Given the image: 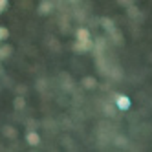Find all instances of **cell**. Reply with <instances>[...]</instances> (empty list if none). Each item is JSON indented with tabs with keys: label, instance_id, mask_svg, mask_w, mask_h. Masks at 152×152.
Instances as JSON below:
<instances>
[{
	"label": "cell",
	"instance_id": "cell-1",
	"mask_svg": "<svg viewBox=\"0 0 152 152\" xmlns=\"http://www.w3.org/2000/svg\"><path fill=\"white\" fill-rule=\"evenodd\" d=\"M92 48H94L92 40H75V44H73V51H79V53H86Z\"/></svg>",
	"mask_w": 152,
	"mask_h": 152
},
{
	"label": "cell",
	"instance_id": "cell-2",
	"mask_svg": "<svg viewBox=\"0 0 152 152\" xmlns=\"http://www.w3.org/2000/svg\"><path fill=\"white\" fill-rule=\"evenodd\" d=\"M115 106H117V110H123V112H126L128 108H130V99L126 95H115Z\"/></svg>",
	"mask_w": 152,
	"mask_h": 152
},
{
	"label": "cell",
	"instance_id": "cell-3",
	"mask_svg": "<svg viewBox=\"0 0 152 152\" xmlns=\"http://www.w3.org/2000/svg\"><path fill=\"white\" fill-rule=\"evenodd\" d=\"M75 39L77 40H92V33L88 28H79L75 31Z\"/></svg>",
	"mask_w": 152,
	"mask_h": 152
},
{
	"label": "cell",
	"instance_id": "cell-4",
	"mask_svg": "<svg viewBox=\"0 0 152 152\" xmlns=\"http://www.w3.org/2000/svg\"><path fill=\"white\" fill-rule=\"evenodd\" d=\"M26 141H28V145L37 147V145L40 143V137H39V134L35 132V130H29V132L26 134Z\"/></svg>",
	"mask_w": 152,
	"mask_h": 152
},
{
	"label": "cell",
	"instance_id": "cell-5",
	"mask_svg": "<svg viewBox=\"0 0 152 152\" xmlns=\"http://www.w3.org/2000/svg\"><path fill=\"white\" fill-rule=\"evenodd\" d=\"M51 9H53V4L50 0H44V2H40V6H39V13L40 15H50Z\"/></svg>",
	"mask_w": 152,
	"mask_h": 152
},
{
	"label": "cell",
	"instance_id": "cell-6",
	"mask_svg": "<svg viewBox=\"0 0 152 152\" xmlns=\"http://www.w3.org/2000/svg\"><path fill=\"white\" fill-rule=\"evenodd\" d=\"M101 24H103V28L108 31V37H110V35L114 33V31H117V28L114 26V22H112L110 18H103V20H101Z\"/></svg>",
	"mask_w": 152,
	"mask_h": 152
},
{
	"label": "cell",
	"instance_id": "cell-7",
	"mask_svg": "<svg viewBox=\"0 0 152 152\" xmlns=\"http://www.w3.org/2000/svg\"><path fill=\"white\" fill-rule=\"evenodd\" d=\"M11 53H13V48H11V46H0V61H2V59H7Z\"/></svg>",
	"mask_w": 152,
	"mask_h": 152
},
{
	"label": "cell",
	"instance_id": "cell-8",
	"mask_svg": "<svg viewBox=\"0 0 152 152\" xmlns=\"http://www.w3.org/2000/svg\"><path fill=\"white\" fill-rule=\"evenodd\" d=\"M95 84H97V83H95V79H94V77H84V79H83V86H84L86 90L95 88Z\"/></svg>",
	"mask_w": 152,
	"mask_h": 152
},
{
	"label": "cell",
	"instance_id": "cell-9",
	"mask_svg": "<svg viewBox=\"0 0 152 152\" xmlns=\"http://www.w3.org/2000/svg\"><path fill=\"white\" fill-rule=\"evenodd\" d=\"M13 106H15V110H22V108L26 106V99H24V97H15Z\"/></svg>",
	"mask_w": 152,
	"mask_h": 152
},
{
	"label": "cell",
	"instance_id": "cell-10",
	"mask_svg": "<svg viewBox=\"0 0 152 152\" xmlns=\"http://www.w3.org/2000/svg\"><path fill=\"white\" fill-rule=\"evenodd\" d=\"M4 136L9 137V139H15L17 137V130L13 126H4Z\"/></svg>",
	"mask_w": 152,
	"mask_h": 152
},
{
	"label": "cell",
	"instance_id": "cell-11",
	"mask_svg": "<svg viewBox=\"0 0 152 152\" xmlns=\"http://www.w3.org/2000/svg\"><path fill=\"white\" fill-rule=\"evenodd\" d=\"M7 37H9V31H7V28L0 26V40H6Z\"/></svg>",
	"mask_w": 152,
	"mask_h": 152
},
{
	"label": "cell",
	"instance_id": "cell-12",
	"mask_svg": "<svg viewBox=\"0 0 152 152\" xmlns=\"http://www.w3.org/2000/svg\"><path fill=\"white\" fill-rule=\"evenodd\" d=\"M128 15H130V17H139V11H137L136 7H132V6H128Z\"/></svg>",
	"mask_w": 152,
	"mask_h": 152
},
{
	"label": "cell",
	"instance_id": "cell-13",
	"mask_svg": "<svg viewBox=\"0 0 152 152\" xmlns=\"http://www.w3.org/2000/svg\"><path fill=\"white\" fill-rule=\"evenodd\" d=\"M117 2L121 4V6H126V7H128V6H132V0H117Z\"/></svg>",
	"mask_w": 152,
	"mask_h": 152
},
{
	"label": "cell",
	"instance_id": "cell-14",
	"mask_svg": "<svg viewBox=\"0 0 152 152\" xmlns=\"http://www.w3.org/2000/svg\"><path fill=\"white\" fill-rule=\"evenodd\" d=\"M6 6H7V0H0V13L6 9Z\"/></svg>",
	"mask_w": 152,
	"mask_h": 152
},
{
	"label": "cell",
	"instance_id": "cell-15",
	"mask_svg": "<svg viewBox=\"0 0 152 152\" xmlns=\"http://www.w3.org/2000/svg\"><path fill=\"white\" fill-rule=\"evenodd\" d=\"M0 75H2V66H0Z\"/></svg>",
	"mask_w": 152,
	"mask_h": 152
}]
</instances>
